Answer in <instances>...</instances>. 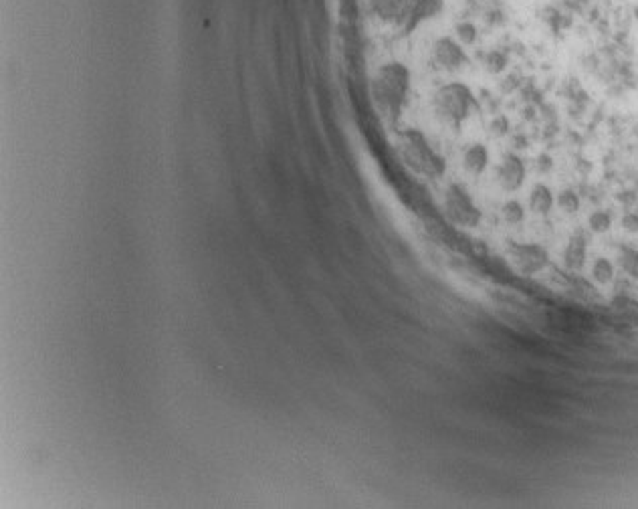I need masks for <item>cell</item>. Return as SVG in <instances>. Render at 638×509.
Wrapping results in <instances>:
<instances>
[{"mask_svg": "<svg viewBox=\"0 0 638 509\" xmlns=\"http://www.w3.org/2000/svg\"><path fill=\"white\" fill-rule=\"evenodd\" d=\"M408 89H410V73L402 63L382 65L372 81V94L380 111L392 119H396L402 114V107L408 99Z\"/></svg>", "mask_w": 638, "mask_h": 509, "instance_id": "6da1fadb", "label": "cell"}, {"mask_svg": "<svg viewBox=\"0 0 638 509\" xmlns=\"http://www.w3.org/2000/svg\"><path fill=\"white\" fill-rule=\"evenodd\" d=\"M475 109L473 91L465 84H447L432 97V114L440 126L449 130H459Z\"/></svg>", "mask_w": 638, "mask_h": 509, "instance_id": "7a4b0ae2", "label": "cell"}, {"mask_svg": "<svg viewBox=\"0 0 638 509\" xmlns=\"http://www.w3.org/2000/svg\"><path fill=\"white\" fill-rule=\"evenodd\" d=\"M400 154L402 160L420 176L438 178L445 172V160L435 152L420 131L408 130L402 133Z\"/></svg>", "mask_w": 638, "mask_h": 509, "instance_id": "3957f363", "label": "cell"}, {"mask_svg": "<svg viewBox=\"0 0 638 509\" xmlns=\"http://www.w3.org/2000/svg\"><path fill=\"white\" fill-rule=\"evenodd\" d=\"M445 211L455 225L473 228L481 223V211L471 198V194L461 186H450L445 194Z\"/></svg>", "mask_w": 638, "mask_h": 509, "instance_id": "277c9868", "label": "cell"}, {"mask_svg": "<svg viewBox=\"0 0 638 509\" xmlns=\"http://www.w3.org/2000/svg\"><path fill=\"white\" fill-rule=\"evenodd\" d=\"M509 259L523 275H535L547 265V253L537 243H513L509 247Z\"/></svg>", "mask_w": 638, "mask_h": 509, "instance_id": "5b68a950", "label": "cell"}, {"mask_svg": "<svg viewBox=\"0 0 638 509\" xmlns=\"http://www.w3.org/2000/svg\"><path fill=\"white\" fill-rule=\"evenodd\" d=\"M432 61L438 69L442 71H459L467 65V53L465 49L450 36H440L432 45Z\"/></svg>", "mask_w": 638, "mask_h": 509, "instance_id": "8992f818", "label": "cell"}, {"mask_svg": "<svg viewBox=\"0 0 638 509\" xmlns=\"http://www.w3.org/2000/svg\"><path fill=\"white\" fill-rule=\"evenodd\" d=\"M525 164L517 154H505L495 170V180L503 192H517L525 180Z\"/></svg>", "mask_w": 638, "mask_h": 509, "instance_id": "52a82bcc", "label": "cell"}, {"mask_svg": "<svg viewBox=\"0 0 638 509\" xmlns=\"http://www.w3.org/2000/svg\"><path fill=\"white\" fill-rule=\"evenodd\" d=\"M489 164V150L483 143H471L462 154V168L471 176H481Z\"/></svg>", "mask_w": 638, "mask_h": 509, "instance_id": "ba28073f", "label": "cell"}, {"mask_svg": "<svg viewBox=\"0 0 638 509\" xmlns=\"http://www.w3.org/2000/svg\"><path fill=\"white\" fill-rule=\"evenodd\" d=\"M554 204H556V198H554L552 188L545 186V184H542V182H537V184L532 188V192H530V208H532L535 214L545 216V214L552 213Z\"/></svg>", "mask_w": 638, "mask_h": 509, "instance_id": "9c48e42d", "label": "cell"}, {"mask_svg": "<svg viewBox=\"0 0 638 509\" xmlns=\"http://www.w3.org/2000/svg\"><path fill=\"white\" fill-rule=\"evenodd\" d=\"M564 261H566V267L569 271H579L584 267V263H586V238L582 237V235L572 238L567 243Z\"/></svg>", "mask_w": 638, "mask_h": 509, "instance_id": "30bf717a", "label": "cell"}, {"mask_svg": "<svg viewBox=\"0 0 638 509\" xmlns=\"http://www.w3.org/2000/svg\"><path fill=\"white\" fill-rule=\"evenodd\" d=\"M507 63H509L507 55H505L501 49H489V51L485 53L483 67L485 71L491 73V75H499V73L505 71Z\"/></svg>", "mask_w": 638, "mask_h": 509, "instance_id": "8fae6325", "label": "cell"}, {"mask_svg": "<svg viewBox=\"0 0 638 509\" xmlns=\"http://www.w3.org/2000/svg\"><path fill=\"white\" fill-rule=\"evenodd\" d=\"M592 279L598 285H608L614 279V265L606 257H598L592 265Z\"/></svg>", "mask_w": 638, "mask_h": 509, "instance_id": "7c38bea8", "label": "cell"}, {"mask_svg": "<svg viewBox=\"0 0 638 509\" xmlns=\"http://www.w3.org/2000/svg\"><path fill=\"white\" fill-rule=\"evenodd\" d=\"M501 216L507 225H520L525 218V208L517 198H511V201L503 202L501 206Z\"/></svg>", "mask_w": 638, "mask_h": 509, "instance_id": "4fadbf2b", "label": "cell"}, {"mask_svg": "<svg viewBox=\"0 0 638 509\" xmlns=\"http://www.w3.org/2000/svg\"><path fill=\"white\" fill-rule=\"evenodd\" d=\"M557 206H559V211L566 214H576L579 211V206H582V201H579V196L574 192V190H562L559 194H557Z\"/></svg>", "mask_w": 638, "mask_h": 509, "instance_id": "5bb4252c", "label": "cell"}, {"mask_svg": "<svg viewBox=\"0 0 638 509\" xmlns=\"http://www.w3.org/2000/svg\"><path fill=\"white\" fill-rule=\"evenodd\" d=\"M588 226H590L592 233H608L610 226H612V214L608 211H594V213L588 216Z\"/></svg>", "mask_w": 638, "mask_h": 509, "instance_id": "9a60e30c", "label": "cell"}, {"mask_svg": "<svg viewBox=\"0 0 638 509\" xmlns=\"http://www.w3.org/2000/svg\"><path fill=\"white\" fill-rule=\"evenodd\" d=\"M620 265L622 269L638 281V251L637 249H622L620 251Z\"/></svg>", "mask_w": 638, "mask_h": 509, "instance_id": "2e32d148", "label": "cell"}, {"mask_svg": "<svg viewBox=\"0 0 638 509\" xmlns=\"http://www.w3.org/2000/svg\"><path fill=\"white\" fill-rule=\"evenodd\" d=\"M509 130H511V124H509L507 116H503V114L493 116L489 121V133L493 138H503V136H507Z\"/></svg>", "mask_w": 638, "mask_h": 509, "instance_id": "e0dca14e", "label": "cell"}, {"mask_svg": "<svg viewBox=\"0 0 638 509\" xmlns=\"http://www.w3.org/2000/svg\"><path fill=\"white\" fill-rule=\"evenodd\" d=\"M620 225L624 226V231H628V233H638V213L637 211H628V213H624L622 221H620Z\"/></svg>", "mask_w": 638, "mask_h": 509, "instance_id": "ac0fdd59", "label": "cell"}]
</instances>
